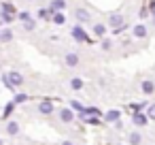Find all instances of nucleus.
Returning a JSON list of instances; mask_svg holds the SVG:
<instances>
[{"label": "nucleus", "instance_id": "nucleus-1", "mask_svg": "<svg viewBox=\"0 0 155 145\" xmlns=\"http://www.w3.org/2000/svg\"><path fill=\"white\" fill-rule=\"evenodd\" d=\"M5 83H7L9 88H19V85L24 83V77H21V73L11 71V73H7V75H5Z\"/></svg>", "mask_w": 155, "mask_h": 145}, {"label": "nucleus", "instance_id": "nucleus-2", "mask_svg": "<svg viewBox=\"0 0 155 145\" xmlns=\"http://www.w3.org/2000/svg\"><path fill=\"white\" fill-rule=\"evenodd\" d=\"M108 24H110V28H113L115 34H119V32L125 28V24H123V15H119V13H113V15L108 17Z\"/></svg>", "mask_w": 155, "mask_h": 145}, {"label": "nucleus", "instance_id": "nucleus-3", "mask_svg": "<svg viewBox=\"0 0 155 145\" xmlns=\"http://www.w3.org/2000/svg\"><path fill=\"white\" fill-rule=\"evenodd\" d=\"M72 39L79 41V43H89V36H87V32H85L81 26H74V28H72Z\"/></svg>", "mask_w": 155, "mask_h": 145}, {"label": "nucleus", "instance_id": "nucleus-4", "mask_svg": "<svg viewBox=\"0 0 155 145\" xmlns=\"http://www.w3.org/2000/svg\"><path fill=\"white\" fill-rule=\"evenodd\" d=\"M132 32H134L136 39H144V36H147V26H144V24H138V26H134Z\"/></svg>", "mask_w": 155, "mask_h": 145}, {"label": "nucleus", "instance_id": "nucleus-5", "mask_svg": "<svg viewBox=\"0 0 155 145\" xmlns=\"http://www.w3.org/2000/svg\"><path fill=\"white\" fill-rule=\"evenodd\" d=\"M38 111H41L43 115H49V113H53V105H51L49 100H45V102L38 105Z\"/></svg>", "mask_w": 155, "mask_h": 145}, {"label": "nucleus", "instance_id": "nucleus-6", "mask_svg": "<svg viewBox=\"0 0 155 145\" xmlns=\"http://www.w3.org/2000/svg\"><path fill=\"white\" fill-rule=\"evenodd\" d=\"M60 119L68 124V122H72V119H74V113H72L70 109H62V111H60Z\"/></svg>", "mask_w": 155, "mask_h": 145}, {"label": "nucleus", "instance_id": "nucleus-7", "mask_svg": "<svg viewBox=\"0 0 155 145\" xmlns=\"http://www.w3.org/2000/svg\"><path fill=\"white\" fill-rule=\"evenodd\" d=\"M132 122H134L136 126H144V124H147V115H142V113H136V111H134V113H132Z\"/></svg>", "mask_w": 155, "mask_h": 145}, {"label": "nucleus", "instance_id": "nucleus-8", "mask_svg": "<svg viewBox=\"0 0 155 145\" xmlns=\"http://www.w3.org/2000/svg\"><path fill=\"white\" fill-rule=\"evenodd\" d=\"M106 122H119V117H121V113L117 111V109H110V111H106Z\"/></svg>", "mask_w": 155, "mask_h": 145}, {"label": "nucleus", "instance_id": "nucleus-9", "mask_svg": "<svg viewBox=\"0 0 155 145\" xmlns=\"http://www.w3.org/2000/svg\"><path fill=\"white\" fill-rule=\"evenodd\" d=\"M77 64H79V56H77V54H66V66L72 68V66H77Z\"/></svg>", "mask_w": 155, "mask_h": 145}, {"label": "nucleus", "instance_id": "nucleus-10", "mask_svg": "<svg viewBox=\"0 0 155 145\" xmlns=\"http://www.w3.org/2000/svg\"><path fill=\"white\" fill-rule=\"evenodd\" d=\"M74 15H77V19H79V22H83V24H85V22H89V13H87V11H83V9H77V13H74Z\"/></svg>", "mask_w": 155, "mask_h": 145}, {"label": "nucleus", "instance_id": "nucleus-11", "mask_svg": "<svg viewBox=\"0 0 155 145\" xmlns=\"http://www.w3.org/2000/svg\"><path fill=\"white\" fill-rule=\"evenodd\" d=\"M94 34H96V36H104V34H106V26H104V24H96V26H94Z\"/></svg>", "mask_w": 155, "mask_h": 145}, {"label": "nucleus", "instance_id": "nucleus-12", "mask_svg": "<svg viewBox=\"0 0 155 145\" xmlns=\"http://www.w3.org/2000/svg\"><path fill=\"white\" fill-rule=\"evenodd\" d=\"M153 90H155V83L153 81H142V92L144 94H153Z\"/></svg>", "mask_w": 155, "mask_h": 145}, {"label": "nucleus", "instance_id": "nucleus-13", "mask_svg": "<svg viewBox=\"0 0 155 145\" xmlns=\"http://www.w3.org/2000/svg\"><path fill=\"white\" fill-rule=\"evenodd\" d=\"M7 132H9V134H17V132H19V124H17V122H9V124H7Z\"/></svg>", "mask_w": 155, "mask_h": 145}, {"label": "nucleus", "instance_id": "nucleus-14", "mask_svg": "<svg viewBox=\"0 0 155 145\" xmlns=\"http://www.w3.org/2000/svg\"><path fill=\"white\" fill-rule=\"evenodd\" d=\"M13 39V32L11 30H0V41H2V43H9Z\"/></svg>", "mask_w": 155, "mask_h": 145}, {"label": "nucleus", "instance_id": "nucleus-15", "mask_svg": "<svg viewBox=\"0 0 155 145\" xmlns=\"http://www.w3.org/2000/svg\"><path fill=\"white\" fill-rule=\"evenodd\" d=\"M81 115H100V111H98L96 107H83Z\"/></svg>", "mask_w": 155, "mask_h": 145}, {"label": "nucleus", "instance_id": "nucleus-16", "mask_svg": "<svg viewBox=\"0 0 155 145\" xmlns=\"http://www.w3.org/2000/svg\"><path fill=\"white\" fill-rule=\"evenodd\" d=\"M34 28H36V22H34V19H32V17H30V19H26V22H24V30H28V32H32V30H34Z\"/></svg>", "mask_w": 155, "mask_h": 145}, {"label": "nucleus", "instance_id": "nucleus-17", "mask_svg": "<svg viewBox=\"0 0 155 145\" xmlns=\"http://www.w3.org/2000/svg\"><path fill=\"white\" fill-rule=\"evenodd\" d=\"M70 88H72V90H81V88H83V79H81V77H74V79L70 81Z\"/></svg>", "mask_w": 155, "mask_h": 145}, {"label": "nucleus", "instance_id": "nucleus-18", "mask_svg": "<svg viewBox=\"0 0 155 145\" xmlns=\"http://www.w3.org/2000/svg\"><path fill=\"white\" fill-rule=\"evenodd\" d=\"M66 22V17H64V13H53V24H58V26H62Z\"/></svg>", "mask_w": 155, "mask_h": 145}, {"label": "nucleus", "instance_id": "nucleus-19", "mask_svg": "<svg viewBox=\"0 0 155 145\" xmlns=\"http://www.w3.org/2000/svg\"><path fill=\"white\" fill-rule=\"evenodd\" d=\"M51 13H53V9H38V17L41 19H47Z\"/></svg>", "mask_w": 155, "mask_h": 145}, {"label": "nucleus", "instance_id": "nucleus-20", "mask_svg": "<svg viewBox=\"0 0 155 145\" xmlns=\"http://www.w3.org/2000/svg\"><path fill=\"white\" fill-rule=\"evenodd\" d=\"M0 17H2V22H7V24H11V22L15 19V15H11V13H7V11H2V13H0Z\"/></svg>", "mask_w": 155, "mask_h": 145}, {"label": "nucleus", "instance_id": "nucleus-21", "mask_svg": "<svg viewBox=\"0 0 155 145\" xmlns=\"http://www.w3.org/2000/svg\"><path fill=\"white\" fill-rule=\"evenodd\" d=\"M2 11H7V13H11V15H15V7H13L11 2H5V5H2Z\"/></svg>", "mask_w": 155, "mask_h": 145}, {"label": "nucleus", "instance_id": "nucleus-22", "mask_svg": "<svg viewBox=\"0 0 155 145\" xmlns=\"http://www.w3.org/2000/svg\"><path fill=\"white\" fill-rule=\"evenodd\" d=\"M28 98H30V96H28V94H17V96H15V100H13V102H15V105H19V102H26V100H28Z\"/></svg>", "mask_w": 155, "mask_h": 145}, {"label": "nucleus", "instance_id": "nucleus-23", "mask_svg": "<svg viewBox=\"0 0 155 145\" xmlns=\"http://www.w3.org/2000/svg\"><path fill=\"white\" fill-rule=\"evenodd\" d=\"M130 143H132V145H138V143H140V134H138V132H132V134H130Z\"/></svg>", "mask_w": 155, "mask_h": 145}, {"label": "nucleus", "instance_id": "nucleus-24", "mask_svg": "<svg viewBox=\"0 0 155 145\" xmlns=\"http://www.w3.org/2000/svg\"><path fill=\"white\" fill-rule=\"evenodd\" d=\"M147 117H151V119H155V102L147 107Z\"/></svg>", "mask_w": 155, "mask_h": 145}, {"label": "nucleus", "instance_id": "nucleus-25", "mask_svg": "<svg viewBox=\"0 0 155 145\" xmlns=\"http://www.w3.org/2000/svg\"><path fill=\"white\" fill-rule=\"evenodd\" d=\"M64 7H66L64 0H53V2H51V9H64Z\"/></svg>", "mask_w": 155, "mask_h": 145}, {"label": "nucleus", "instance_id": "nucleus-26", "mask_svg": "<svg viewBox=\"0 0 155 145\" xmlns=\"http://www.w3.org/2000/svg\"><path fill=\"white\" fill-rule=\"evenodd\" d=\"M110 47H113V43H110L108 39H104V41H102V49H104V51H108Z\"/></svg>", "mask_w": 155, "mask_h": 145}, {"label": "nucleus", "instance_id": "nucleus-27", "mask_svg": "<svg viewBox=\"0 0 155 145\" xmlns=\"http://www.w3.org/2000/svg\"><path fill=\"white\" fill-rule=\"evenodd\" d=\"M19 19H21V22L30 19V13H28V11H21V13H19Z\"/></svg>", "mask_w": 155, "mask_h": 145}, {"label": "nucleus", "instance_id": "nucleus-28", "mask_svg": "<svg viewBox=\"0 0 155 145\" xmlns=\"http://www.w3.org/2000/svg\"><path fill=\"white\" fill-rule=\"evenodd\" d=\"M72 109H77V111H83V105H81V102H77V100H72Z\"/></svg>", "mask_w": 155, "mask_h": 145}, {"label": "nucleus", "instance_id": "nucleus-29", "mask_svg": "<svg viewBox=\"0 0 155 145\" xmlns=\"http://www.w3.org/2000/svg\"><path fill=\"white\" fill-rule=\"evenodd\" d=\"M149 11H151V15H155V0H153V2L149 5Z\"/></svg>", "mask_w": 155, "mask_h": 145}, {"label": "nucleus", "instance_id": "nucleus-30", "mask_svg": "<svg viewBox=\"0 0 155 145\" xmlns=\"http://www.w3.org/2000/svg\"><path fill=\"white\" fill-rule=\"evenodd\" d=\"M62 145H72V143H70V141H66V143H62Z\"/></svg>", "mask_w": 155, "mask_h": 145}, {"label": "nucleus", "instance_id": "nucleus-31", "mask_svg": "<svg viewBox=\"0 0 155 145\" xmlns=\"http://www.w3.org/2000/svg\"><path fill=\"white\" fill-rule=\"evenodd\" d=\"M153 24H155V15H153Z\"/></svg>", "mask_w": 155, "mask_h": 145}, {"label": "nucleus", "instance_id": "nucleus-32", "mask_svg": "<svg viewBox=\"0 0 155 145\" xmlns=\"http://www.w3.org/2000/svg\"><path fill=\"white\" fill-rule=\"evenodd\" d=\"M0 145H2V141H0Z\"/></svg>", "mask_w": 155, "mask_h": 145}, {"label": "nucleus", "instance_id": "nucleus-33", "mask_svg": "<svg viewBox=\"0 0 155 145\" xmlns=\"http://www.w3.org/2000/svg\"><path fill=\"white\" fill-rule=\"evenodd\" d=\"M32 2H34V0H32Z\"/></svg>", "mask_w": 155, "mask_h": 145}]
</instances>
